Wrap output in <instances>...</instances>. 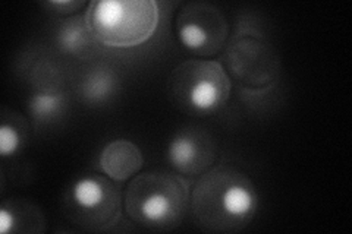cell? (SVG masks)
<instances>
[{
	"label": "cell",
	"mask_w": 352,
	"mask_h": 234,
	"mask_svg": "<svg viewBox=\"0 0 352 234\" xmlns=\"http://www.w3.org/2000/svg\"><path fill=\"white\" fill-rule=\"evenodd\" d=\"M54 41L59 50L80 59L88 58L97 43L87 25L85 16H71L62 21L54 34Z\"/></svg>",
	"instance_id": "30bf717a"
},
{
	"label": "cell",
	"mask_w": 352,
	"mask_h": 234,
	"mask_svg": "<svg viewBox=\"0 0 352 234\" xmlns=\"http://www.w3.org/2000/svg\"><path fill=\"white\" fill-rule=\"evenodd\" d=\"M232 82L219 62L191 59L182 62L169 78V94L179 110L192 116L214 115L230 97Z\"/></svg>",
	"instance_id": "277c9868"
},
{
	"label": "cell",
	"mask_w": 352,
	"mask_h": 234,
	"mask_svg": "<svg viewBox=\"0 0 352 234\" xmlns=\"http://www.w3.org/2000/svg\"><path fill=\"white\" fill-rule=\"evenodd\" d=\"M197 226L208 233L244 230L258 209V194L250 176L234 164H217L200 176L190 195Z\"/></svg>",
	"instance_id": "6da1fadb"
},
{
	"label": "cell",
	"mask_w": 352,
	"mask_h": 234,
	"mask_svg": "<svg viewBox=\"0 0 352 234\" xmlns=\"http://www.w3.org/2000/svg\"><path fill=\"white\" fill-rule=\"evenodd\" d=\"M175 31L185 50L207 58L223 49L229 25L222 10L214 5L190 2L176 15Z\"/></svg>",
	"instance_id": "8992f818"
},
{
	"label": "cell",
	"mask_w": 352,
	"mask_h": 234,
	"mask_svg": "<svg viewBox=\"0 0 352 234\" xmlns=\"http://www.w3.org/2000/svg\"><path fill=\"white\" fill-rule=\"evenodd\" d=\"M28 113L38 125H49L63 116L66 110V95L62 88L37 90L28 98Z\"/></svg>",
	"instance_id": "4fadbf2b"
},
{
	"label": "cell",
	"mask_w": 352,
	"mask_h": 234,
	"mask_svg": "<svg viewBox=\"0 0 352 234\" xmlns=\"http://www.w3.org/2000/svg\"><path fill=\"white\" fill-rule=\"evenodd\" d=\"M43 233L44 217L27 200H5L0 208V233Z\"/></svg>",
	"instance_id": "8fae6325"
},
{
	"label": "cell",
	"mask_w": 352,
	"mask_h": 234,
	"mask_svg": "<svg viewBox=\"0 0 352 234\" xmlns=\"http://www.w3.org/2000/svg\"><path fill=\"white\" fill-rule=\"evenodd\" d=\"M217 147L210 133L200 128H185L168 143L166 157L173 169L185 176H201L216 160Z\"/></svg>",
	"instance_id": "ba28073f"
},
{
	"label": "cell",
	"mask_w": 352,
	"mask_h": 234,
	"mask_svg": "<svg viewBox=\"0 0 352 234\" xmlns=\"http://www.w3.org/2000/svg\"><path fill=\"white\" fill-rule=\"evenodd\" d=\"M27 137L28 130L25 120L14 111L9 116L6 111H3L2 126H0V155L3 159L14 157L24 148Z\"/></svg>",
	"instance_id": "5bb4252c"
},
{
	"label": "cell",
	"mask_w": 352,
	"mask_h": 234,
	"mask_svg": "<svg viewBox=\"0 0 352 234\" xmlns=\"http://www.w3.org/2000/svg\"><path fill=\"white\" fill-rule=\"evenodd\" d=\"M119 91V80L113 69L97 66L88 72L80 84V95L87 104L100 106L109 103Z\"/></svg>",
	"instance_id": "7c38bea8"
},
{
	"label": "cell",
	"mask_w": 352,
	"mask_h": 234,
	"mask_svg": "<svg viewBox=\"0 0 352 234\" xmlns=\"http://www.w3.org/2000/svg\"><path fill=\"white\" fill-rule=\"evenodd\" d=\"M87 25L97 43L128 49L148 41L159 25L154 0H97L88 3Z\"/></svg>",
	"instance_id": "3957f363"
},
{
	"label": "cell",
	"mask_w": 352,
	"mask_h": 234,
	"mask_svg": "<svg viewBox=\"0 0 352 234\" xmlns=\"http://www.w3.org/2000/svg\"><path fill=\"white\" fill-rule=\"evenodd\" d=\"M226 66L239 84L256 90L272 84L279 72V60L272 47L251 34H241L230 41Z\"/></svg>",
	"instance_id": "52a82bcc"
},
{
	"label": "cell",
	"mask_w": 352,
	"mask_h": 234,
	"mask_svg": "<svg viewBox=\"0 0 352 234\" xmlns=\"http://www.w3.org/2000/svg\"><path fill=\"white\" fill-rule=\"evenodd\" d=\"M119 187L109 177L84 174L75 179L63 196V213L74 224L85 230L103 231L120 217Z\"/></svg>",
	"instance_id": "5b68a950"
},
{
	"label": "cell",
	"mask_w": 352,
	"mask_h": 234,
	"mask_svg": "<svg viewBox=\"0 0 352 234\" xmlns=\"http://www.w3.org/2000/svg\"><path fill=\"white\" fill-rule=\"evenodd\" d=\"M98 163L109 179L113 182H125L141 170L144 157L134 142L115 139L103 148Z\"/></svg>",
	"instance_id": "9c48e42d"
},
{
	"label": "cell",
	"mask_w": 352,
	"mask_h": 234,
	"mask_svg": "<svg viewBox=\"0 0 352 234\" xmlns=\"http://www.w3.org/2000/svg\"><path fill=\"white\" fill-rule=\"evenodd\" d=\"M44 8L49 9L52 14L59 16H68L75 14L76 10L84 6V2L81 0H54V2H44L41 3Z\"/></svg>",
	"instance_id": "9a60e30c"
},
{
	"label": "cell",
	"mask_w": 352,
	"mask_h": 234,
	"mask_svg": "<svg viewBox=\"0 0 352 234\" xmlns=\"http://www.w3.org/2000/svg\"><path fill=\"white\" fill-rule=\"evenodd\" d=\"M124 205L135 224L168 231L178 227L190 207V186L181 176L147 172L135 176L125 191Z\"/></svg>",
	"instance_id": "7a4b0ae2"
}]
</instances>
